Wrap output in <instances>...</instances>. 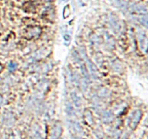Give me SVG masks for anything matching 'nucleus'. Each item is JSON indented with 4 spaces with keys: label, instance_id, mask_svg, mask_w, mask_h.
<instances>
[{
    "label": "nucleus",
    "instance_id": "7",
    "mask_svg": "<svg viewBox=\"0 0 148 139\" xmlns=\"http://www.w3.org/2000/svg\"><path fill=\"white\" fill-rule=\"evenodd\" d=\"M64 39L65 41H69V43L71 41V36L69 34H65L64 36Z\"/></svg>",
    "mask_w": 148,
    "mask_h": 139
},
{
    "label": "nucleus",
    "instance_id": "6",
    "mask_svg": "<svg viewBox=\"0 0 148 139\" xmlns=\"http://www.w3.org/2000/svg\"><path fill=\"white\" fill-rule=\"evenodd\" d=\"M17 67V65L15 63V62H10V63L9 64V69H10L11 71L14 70Z\"/></svg>",
    "mask_w": 148,
    "mask_h": 139
},
{
    "label": "nucleus",
    "instance_id": "4",
    "mask_svg": "<svg viewBox=\"0 0 148 139\" xmlns=\"http://www.w3.org/2000/svg\"><path fill=\"white\" fill-rule=\"evenodd\" d=\"M81 70H82V74H83V76L85 77V78L88 79V78H89V73H88V70L86 69V67H85L84 65H82V66H81Z\"/></svg>",
    "mask_w": 148,
    "mask_h": 139
},
{
    "label": "nucleus",
    "instance_id": "3",
    "mask_svg": "<svg viewBox=\"0 0 148 139\" xmlns=\"http://www.w3.org/2000/svg\"><path fill=\"white\" fill-rule=\"evenodd\" d=\"M88 66H89L90 70L92 75H93V76H96L97 72H98L96 67H95V65H93V63H92V62H90V61H88Z\"/></svg>",
    "mask_w": 148,
    "mask_h": 139
},
{
    "label": "nucleus",
    "instance_id": "8",
    "mask_svg": "<svg viewBox=\"0 0 148 139\" xmlns=\"http://www.w3.org/2000/svg\"><path fill=\"white\" fill-rule=\"evenodd\" d=\"M61 1H62V2H64V1H68V0H61Z\"/></svg>",
    "mask_w": 148,
    "mask_h": 139
},
{
    "label": "nucleus",
    "instance_id": "2",
    "mask_svg": "<svg viewBox=\"0 0 148 139\" xmlns=\"http://www.w3.org/2000/svg\"><path fill=\"white\" fill-rule=\"evenodd\" d=\"M71 96H72V101H73L74 104H75L77 107H79V106L80 105L81 102H80V99H79V97L78 96L77 94L76 93L74 92L71 94Z\"/></svg>",
    "mask_w": 148,
    "mask_h": 139
},
{
    "label": "nucleus",
    "instance_id": "5",
    "mask_svg": "<svg viewBox=\"0 0 148 139\" xmlns=\"http://www.w3.org/2000/svg\"><path fill=\"white\" fill-rule=\"evenodd\" d=\"M140 23H141L143 25H145V27H147V17H146V16H142V17H140Z\"/></svg>",
    "mask_w": 148,
    "mask_h": 139
},
{
    "label": "nucleus",
    "instance_id": "1",
    "mask_svg": "<svg viewBox=\"0 0 148 139\" xmlns=\"http://www.w3.org/2000/svg\"><path fill=\"white\" fill-rule=\"evenodd\" d=\"M140 117H141V111H137L135 112V114L134 115V118H133L132 122V125H133V124L134 123V127H135L136 125H137L139 120H140Z\"/></svg>",
    "mask_w": 148,
    "mask_h": 139
}]
</instances>
